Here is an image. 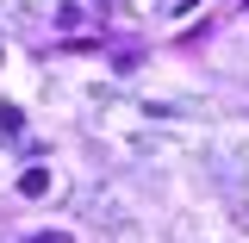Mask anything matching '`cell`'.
Instances as JSON below:
<instances>
[{
	"mask_svg": "<svg viewBox=\"0 0 249 243\" xmlns=\"http://www.w3.org/2000/svg\"><path fill=\"white\" fill-rule=\"evenodd\" d=\"M0 131H6V137L19 131V106H0Z\"/></svg>",
	"mask_w": 249,
	"mask_h": 243,
	"instance_id": "2",
	"label": "cell"
},
{
	"mask_svg": "<svg viewBox=\"0 0 249 243\" xmlns=\"http://www.w3.org/2000/svg\"><path fill=\"white\" fill-rule=\"evenodd\" d=\"M19 193H25V200H44V193H50V168H25V175H19Z\"/></svg>",
	"mask_w": 249,
	"mask_h": 243,
	"instance_id": "1",
	"label": "cell"
}]
</instances>
